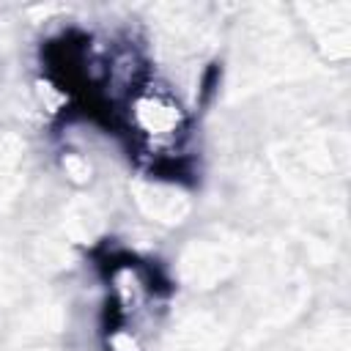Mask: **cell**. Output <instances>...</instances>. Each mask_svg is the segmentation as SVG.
Masks as SVG:
<instances>
[{
	"mask_svg": "<svg viewBox=\"0 0 351 351\" xmlns=\"http://www.w3.org/2000/svg\"><path fill=\"white\" fill-rule=\"evenodd\" d=\"M123 121L137 151L156 162L176 159L189 134V118L184 104L170 88L154 80H145L123 101Z\"/></svg>",
	"mask_w": 351,
	"mask_h": 351,
	"instance_id": "6da1fadb",
	"label": "cell"
}]
</instances>
